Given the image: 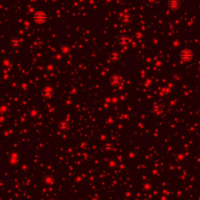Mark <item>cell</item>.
Wrapping results in <instances>:
<instances>
[{
    "label": "cell",
    "mask_w": 200,
    "mask_h": 200,
    "mask_svg": "<svg viewBox=\"0 0 200 200\" xmlns=\"http://www.w3.org/2000/svg\"><path fill=\"white\" fill-rule=\"evenodd\" d=\"M193 57V53L189 49H185L181 52V58L184 61H189Z\"/></svg>",
    "instance_id": "6da1fadb"
},
{
    "label": "cell",
    "mask_w": 200,
    "mask_h": 200,
    "mask_svg": "<svg viewBox=\"0 0 200 200\" xmlns=\"http://www.w3.org/2000/svg\"><path fill=\"white\" fill-rule=\"evenodd\" d=\"M34 20H35L37 23H43L46 20V16L42 12H38L34 16Z\"/></svg>",
    "instance_id": "7a4b0ae2"
},
{
    "label": "cell",
    "mask_w": 200,
    "mask_h": 200,
    "mask_svg": "<svg viewBox=\"0 0 200 200\" xmlns=\"http://www.w3.org/2000/svg\"><path fill=\"white\" fill-rule=\"evenodd\" d=\"M180 6H181V3H180L179 0H170L168 3V6L172 10H177Z\"/></svg>",
    "instance_id": "3957f363"
}]
</instances>
